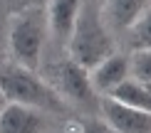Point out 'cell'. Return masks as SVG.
Listing matches in <instances>:
<instances>
[{
	"mask_svg": "<svg viewBox=\"0 0 151 133\" xmlns=\"http://www.w3.org/2000/svg\"><path fill=\"white\" fill-rule=\"evenodd\" d=\"M77 133H116V131L109 128L102 118L87 116V118H79V121H77Z\"/></svg>",
	"mask_w": 151,
	"mask_h": 133,
	"instance_id": "4fadbf2b",
	"label": "cell"
},
{
	"mask_svg": "<svg viewBox=\"0 0 151 133\" xmlns=\"http://www.w3.org/2000/svg\"><path fill=\"white\" fill-rule=\"evenodd\" d=\"M0 133H47V118L30 106L5 104L0 113Z\"/></svg>",
	"mask_w": 151,
	"mask_h": 133,
	"instance_id": "9c48e42d",
	"label": "cell"
},
{
	"mask_svg": "<svg viewBox=\"0 0 151 133\" xmlns=\"http://www.w3.org/2000/svg\"><path fill=\"white\" fill-rule=\"evenodd\" d=\"M47 42V25L40 5H30L10 17L8 22V47L17 67L35 69L42 62Z\"/></svg>",
	"mask_w": 151,
	"mask_h": 133,
	"instance_id": "3957f363",
	"label": "cell"
},
{
	"mask_svg": "<svg viewBox=\"0 0 151 133\" xmlns=\"http://www.w3.org/2000/svg\"><path fill=\"white\" fill-rule=\"evenodd\" d=\"M84 0H47L42 5V15L47 25V37L65 44L70 37L74 22H77Z\"/></svg>",
	"mask_w": 151,
	"mask_h": 133,
	"instance_id": "8992f818",
	"label": "cell"
},
{
	"mask_svg": "<svg viewBox=\"0 0 151 133\" xmlns=\"http://www.w3.org/2000/svg\"><path fill=\"white\" fill-rule=\"evenodd\" d=\"M97 106H99V118L116 133H149L151 131V111L122 106L106 96H99Z\"/></svg>",
	"mask_w": 151,
	"mask_h": 133,
	"instance_id": "5b68a950",
	"label": "cell"
},
{
	"mask_svg": "<svg viewBox=\"0 0 151 133\" xmlns=\"http://www.w3.org/2000/svg\"><path fill=\"white\" fill-rule=\"evenodd\" d=\"M87 5H94V8H99V5H102V0H84Z\"/></svg>",
	"mask_w": 151,
	"mask_h": 133,
	"instance_id": "9a60e30c",
	"label": "cell"
},
{
	"mask_svg": "<svg viewBox=\"0 0 151 133\" xmlns=\"http://www.w3.org/2000/svg\"><path fill=\"white\" fill-rule=\"evenodd\" d=\"M42 79L55 89V94L65 104L70 101V104L92 106L99 101V96L94 94L89 84V72L84 67H79L77 62H72L70 57H60L57 62H52V67L42 74Z\"/></svg>",
	"mask_w": 151,
	"mask_h": 133,
	"instance_id": "277c9868",
	"label": "cell"
},
{
	"mask_svg": "<svg viewBox=\"0 0 151 133\" xmlns=\"http://www.w3.org/2000/svg\"><path fill=\"white\" fill-rule=\"evenodd\" d=\"M65 44H67V57L84 69H92L104 57L114 52V35L106 30L102 15H99V8L87 3L82 5V12Z\"/></svg>",
	"mask_w": 151,
	"mask_h": 133,
	"instance_id": "6da1fadb",
	"label": "cell"
},
{
	"mask_svg": "<svg viewBox=\"0 0 151 133\" xmlns=\"http://www.w3.org/2000/svg\"><path fill=\"white\" fill-rule=\"evenodd\" d=\"M0 91L8 99V104H22L42 113H65L67 104L62 101L55 89L37 74L35 69H25L10 64L0 72Z\"/></svg>",
	"mask_w": 151,
	"mask_h": 133,
	"instance_id": "7a4b0ae2",
	"label": "cell"
},
{
	"mask_svg": "<svg viewBox=\"0 0 151 133\" xmlns=\"http://www.w3.org/2000/svg\"><path fill=\"white\" fill-rule=\"evenodd\" d=\"M127 42L131 52H141V49H151V25H149V12L141 15L131 27L127 30Z\"/></svg>",
	"mask_w": 151,
	"mask_h": 133,
	"instance_id": "8fae6325",
	"label": "cell"
},
{
	"mask_svg": "<svg viewBox=\"0 0 151 133\" xmlns=\"http://www.w3.org/2000/svg\"><path fill=\"white\" fill-rule=\"evenodd\" d=\"M45 3H47V0H32V5H40V8H42Z\"/></svg>",
	"mask_w": 151,
	"mask_h": 133,
	"instance_id": "2e32d148",
	"label": "cell"
},
{
	"mask_svg": "<svg viewBox=\"0 0 151 133\" xmlns=\"http://www.w3.org/2000/svg\"><path fill=\"white\" fill-rule=\"evenodd\" d=\"M106 99L116 101V104L122 106H131V109H141V111H151V91L149 86H144L141 81L136 79H124L119 86H114L109 94H106Z\"/></svg>",
	"mask_w": 151,
	"mask_h": 133,
	"instance_id": "30bf717a",
	"label": "cell"
},
{
	"mask_svg": "<svg viewBox=\"0 0 151 133\" xmlns=\"http://www.w3.org/2000/svg\"><path fill=\"white\" fill-rule=\"evenodd\" d=\"M146 12H149V0H102V5H99V15L111 35L114 32L124 35Z\"/></svg>",
	"mask_w": 151,
	"mask_h": 133,
	"instance_id": "52a82bcc",
	"label": "cell"
},
{
	"mask_svg": "<svg viewBox=\"0 0 151 133\" xmlns=\"http://www.w3.org/2000/svg\"><path fill=\"white\" fill-rule=\"evenodd\" d=\"M89 72V84L97 96H106L114 86H119L124 79H129V57L122 52H111L99 64H94Z\"/></svg>",
	"mask_w": 151,
	"mask_h": 133,
	"instance_id": "ba28073f",
	"label": "cell"
},
{
	"mask_svg": "<svg viewBox=\"0 0 151 133\" xmlns=\"http://www.w3.org/2000/svg\"><path fill=\"white\" fill-rule=\"evenodd\" d=\"M5 104H8V99L3 96V91H0V113H3V109H5Z\"/></svg>",
	"mask_w": 151,
	"mask_h": 133,
	"instance_id": "5bb4252c",
	"label": "cell"
},
{
	"mask_svg": "<svg viewBox=\"0 0 151 133\" xmlns=\"http://www.w3.org/2000/svg\"><path fill=\"white\" fill-rule=\"evenodd\" d=\"M129 77L141 81L144 86L151 84V49H141V52L129 54Z\"/></svg>",
	"mask_w": 151,
	"mask_h": 133,
	"instance_id": "7c38bea8",
	"label": "cell"
}]
</instances>
